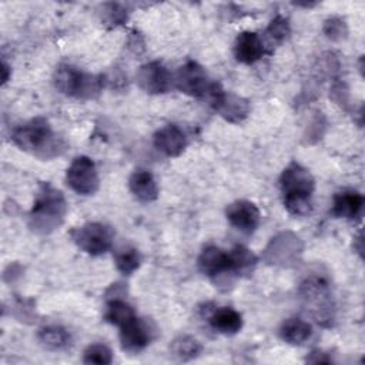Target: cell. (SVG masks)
Listing matches in <instances>:
<instances>
[{
  "label": "cell",
  "instance_id": "5bb4252c",
  "mask_svg": "<svg viewBox=\"0 0 365 365\" xmlns=\"http://www.w3.org/2000/svg\"><path fill=\"white\" fill-rule=\"evenodd\" d=\"M265 53L262 37L255 31H241L234 43V56L242 64L258 61Z\"/></svg>",
  "mask_w": 365,
  "mask_h": 365
},
{
  "label": "cell",
  "instance_id": "ba28073f",
  "mask_svg": "<svg viewBox=\"0 0 365 365\" xmlns=\"http://www.w3.org/2000/svg\"><path fill=\"white\" fill-rule=\"evenodd\" d=\"M66 180L68 187L80 195H93L100 185L96 164L87 155H78L71 161Z\"/></svg>",
  "mask_w": 365,
  "mask_h": 365
},
{
  "label": "cell",
  "instance_id": "4fadbf2b",
  "mask_svg": "<svg viewBox=\"0 0 365 365\" xmlns=\"http://www.w3.org/2000/svg\"><path fill=\"white\" fill-rule=\"evenodd\" d=\"M154 147L167 157H178L187 147L184 131L175 124H167L154 134Z\"/></svg>",
  "mask_w": 365,
  "mask_h": 365
},
{
  "label": "cell",
  "instance_id": "7c38bea8",
  "mask_svg": "<svg viewBox=\"0 0 365 365\" xmlns=\"http://www.w3.org/2000/svg\"><path fill=\"white\" fill-rule=\"evenodd\" d=\"M225 215L234 228L245 234L254 232L261 220L258 207L248 200H237L231 202L225 210Z\"/></svg>",
  "mask_w": 365,
  "mask_h": 365
},
{
  "label": "cell",
  "instance_id": "83f0119b",
  "mask_svg": "<svg viewBox=\"0 0 365 365\" xmlns=\"http://www.w3.org/2000/svg\"><path fill=\"white\" fill-rule=\"evenodd\" d=\"M106 7H107V10L104 11V16L111 24H121L127 19V14L121 6L106 4Z\"/></svg>",
  "mask_w": 365,
  "mask_h": 365
},
{
  "label": "cell",
  "instance_id": "44dd1931",
  "mask_svg": "<svg viewBox=\"0 0 365 365\" xmlns=\"http://www.w3.org/2000/svg\"><path fill=\"white\" fill-rule=\"evenodd\" d=\"M113 258L117 269L124 275H131L135 269H138L141 264V255L138 250L128 242L117 245L113 251Z\"/></svg>",
  "mask_w": 365,
  "mask_h": 365
},
{
  "label": "cell",
  "instance_id": "d6986e66",
  "mask_svg": "<svg viewBox=\"0 0 365 365\" xmlns=\"http://www.w3.org/2000/svg\"><path fill=\"white\" fill-rule=\"evenodd\" d=\"M38 344L48 351H61L70 345V332L60 325H47L37 332Z\"/></svg>",
  "mask_w": 365,
  "mask_h": 365
},
{
  "label": "cell",
  "instance_id": "4316f807",
  "mask_svg": "<svg viewBox=\"0 0 365 365\" xmlns=\"http://www.w3.org/2000/svg\"><path fill=\"white\" fill-rule=\"evenodd\" d=\"M324 33L331 40H341L346 36V26L341 19H328L324 24Z\"/></svg>",
  "mask_w": 365,
  "mask_h": 365
},
{
  "label": "cell",
  "instance_id": "cb8c5ba5",
  "mask_svg": "<svg viewBox=\"0 0 365 365\" xmlns=\"http://www.w3.org/2000/svg\"><path fill=\"white\" fill-rule=\"evenodd\" d=\"M228 255L231 274L240 275L242 272L250 271L257 264L255 254L244 245H235L231 251H228Z\"/></svg>",
  "mask_w": 365,
  "mask_h": 365
},
{
  "label": "cell",
  "instance_id": "7402d4cb",
  "mask_svg": "<svg viewBox=\"0 0 365 365\" xmlns=\"http://www.w3.org/2000/svg\"><path fill=\"white\" fill-rule=\"evenodd\" d=\"M135 317L137 315L134 312V308L127 301H124L121 298H111L106 305L104 319L108 324L115 325L118 328H121L123 325H125L127 322L134 319Z\"/></svg>",
  "mask_w": 365,
  "mask_h": 365
},
{
  "label": "cell",
  "instance_id": "3957f363",
  "mask_svg": "<svg viewBox=\"0 0 365 365\" xmlns=\"http://www.w3.org/2000/svg\"><path fill=\"white\" fill-rule=\"evenodd\" d=\"M66 214L67 201L63 192L51 184L43 182L29 212V227L36 234H50L63 224Z\"/></svg>",
  "mask_w": 365,
  "mask_h": 365
},
{
  "label": "cell",
  "instance_id": "484cf974",
  "mask_svg": "<svg viewBox=\"0 0 365 365\" xmlns=\"http://www.w3.org/2000/svg\"><path fill=\"white\" fill-rule=\"evenodd\" d=\"M83 362L108 365L113 362V351L106 344H101V342L91 344L83 352Z\"/></svg>",
  "mask_w": 365,
  "mask_h": 365
},
{
  "label": "cell",
  "instance_id": "d4e9b609",
  "mask_svg": "<svg viewBox=\"0 0 365 365\" xmlns=\"http://www.w3.org/2000/svg\"><path fill=\"white\" fill-rule=\"evenodd\" d=\"M264 34H265V36H264L262 41H264L265 48H267V47H271V48H272V47L279 46L281 43L285 41V38H287L288 34H289V23H288V20H287L285 17H282V16L274 17V19L269 21L268 27L265 29V33H264Z\"/></svg>",
  "mask_w": 365,
  "mask_h": 365
},
{
  "label": "cell",
  "instance_id": "5b68a950",
  "mask_svg": "<svg viewBox=\"0 0 365 365\" xmlns=\"http://www.w3.org/2000/svg\"><path fill=\"white\" fill-rule=\"evenodd\" d=\"M74 244L90 255H101L113 247L114 232L103 222H86L71 231Z\"/></svg>",
  "mask_w": 365,
  "mask_h": 365
},
{
  "label": "cell",
  "instance_id": "e0dca14e",
  "mask_svg": "<svg viewBox=\"0 0 365 365\" xmlns=\"http://www.w3.org/2000/svg\"><path fill=\"white\" fill-rule=\"evenodd\" d=\"M128 187L133 195L141 202H151L158 198V184L154 175L144 168H137L128 178Z\"/></svg>",
  "mask_w": 365,
  "mask_h": 365
},
{
  "label": "cell",
  "instance_id": "8992f818",
  "mask_svg": "<svg viewBox=\"0 0 365 365\" xmlns=\"http://www.w3.org/2000/svg\"><path fill=\"white\" fill-rule=\"evenodd\" d=\"M299 294L318 322L325 324V321L329 322L334 318L329 285L325 279L319 277L307 278L299 287Z\"/></svg>",
  "mask_w": 365,
  "mask_h": 365
},
{
  "label": "cell",
  "instance_id": "30bf717a",
  "mask_svg": "<svg viewBox=\"0 0 365 365\" xmlns=\"http://www.w3.org/2000/svg\"><path fill=\"white\" fill-rule=\"evenodd\" d=\"M135 78L140 88L148 94H164L174 87V74L161 61L143 64Z\"/></svg>",
  "mask_w": 365,
  "mask_h": 365
},
{
  "label": "cell",
  "instance_id": "f1b7e54d",
  "mask_svg": "<svg viewBox=\"0 0 365 365\" xmlns=\"http://www.w3.org/2000/svg\"><path fill=\"white\" fill-rule=\"evenodd\" d=\"M1 71H3L1 80H3V84H6L7 80H9V66H7L4 61H3V64H1Z\"/></svg>",
  "mask_w": 365,
  "mask_h": 365
},
{
  "label": "cell",
  "instance_id": "9a60e30c",
  "mask_svg": "<svg viewBox=\"0 0 365 365\" xmlns=\"http://www.w3.org/2000/svg\"><path fill=\"white\" fill-rule=\"evenodd\" d=\"M198 269L211 278L230 272V255L217 245H207L197 259Z\"/></svg>",
  "mask_w": 365,
  "mask_h": 365
},
{
  "label": "cell",
  "instance_id": "277c9868",
  "mask_svg": "<svg viewBox=\"0 0 365 365\" xmlns=\"http://www.w3.org/2000/svg\"><path fill=\"white\" fill-rule=\"evenodd\" d=\"M53 81L61 94L78 100L96 98L104 87L103 77L83 71L71 64H60L54 71Z\"/></svg>",
  "mask_w": 365,
  "mask_h": 365
},
{
  "label": "cell",
  "instance_id": "ffe728a7",
  "mask_svg": "<svg viewBox=\"0 0 365 365\" xmlns=\"http://www.w3.org/2000/svg\"><path fill=\"white\" fill-rule=\"evenodd\" d=\"M312 334V327L301 318H288L279 328V336L282 341L291 345H301Z\"/></svg>",
  "mask_w": 365,
  "mask_h": 365
},
{
  "label": "cell",
  "instance_id": "7a4b0ae2",
  "mask_svg": "<svg viewBox=\"0 0 365 365\" xmlns=\"http://www.w3.org/2000/svg\"><path fill=\"white\" fill-rule=\"evenodd\" d=\"M279 185L284 207L291 215L305 217L311 212L315 180L305 167L295 161L288 164L279 177Z\"/></svg>",
  "mask_w": 365,
  "mask_h": 365
},
{
  "label": "cell",
  "instance_id": "603a6c76",
  "mask_svg": "<svg viewBox=\"0 0 365 365\" xmlns=\"http://www.w3.org/2000/svg\"><path fill=\"white\" fill-rule=\"evenodd\" d=\"M170 351L178 361H190L200 355L201 344L194 336L180 335L171 342Z\"/></svg>",
  "mask_w": 365,
  "mask_h": 365
},
{
  "label": "cell",
  "instance_id": "9c48e42d",
  "mask_svg": "<svg viewBox=\"0 0 365 365\" xmlns=\"http://www.w3.org/2000/svg\"><path fill=\"white\" fill-rule=\"evenodd\" d=\"M205 98L211 107L230 123H240L250 113V104L245 98L222 90L218 83H214Z\"/></svg>",
  "mask_w": 365,
  "mask_h": 365
},
{
  "label": "cell",
  "instance_id": "8fae6325",
  "mask_svg": "<svg viewBox=\"0 0 365 365\" xmlns=\"http://www.w3.org/2000/svg\"><path fill=\"white\" fill-rule=\"evenodd\" d=\"M154 338V329L148 324L138 317L127 322L120 328V344L121 348L127 352L137 354L147 348Z\"/></svg>",
  "mask_w": 365,
  "mask_h": 365
},
{
  "label": "cell",
  "instance_id": "52a82bcc",
  "mask_svg": "<svg viewBox=\"0 0 365 365\" xmlns=\"http://www.w3.org/2000/svg\"><path fill=\"white\" fill-rule=\"evenodd\" d=\"M212 86L214 81L210 80L204 67L192 60L184 63L174 74V87L191 97L205 98Z\"/></svg>",
  "mask_w": 365,
  "mask_h": 365
},
{
  "label": "cell",
  "instance_id": "2e32d148",
  "mask_svg": "<svg viewBox=\"0 0 365 365\" xmlns=\"http://www.w3.org/2000/svg\"><path fill=\"white\" fill-rule=\"evenodd\" d=\"M364 208V195L354 190H344L334 197L331 214L336 218L354 220L361 215Z\"/></svg>",
  "mask_w": 365,
  "mask_h": 365
},
{
  "label": "cell",
  "instance_id": "ac0fdd59",
  "mask_svg": "<svg viewBox=\"0 0 365 365\" xmlns=\"http://www.w3.org/2000/svg\"><path fill=\"white\" fill-rule=\"evenodd\" d=\"M214 331L222 335H235L242 328V317L231 307H220L214 309L208 318Z\"/></svg>",
  "mask_w": 365,
  "mask_h": 365
},
{
  "label": "cell",
  "instance_id": "6da1fadb",
  "mask_svg": "<svg viewBox=\"0 0 365 365\" xmlns=\"http://www.w3.org/2000/svg\"><path fill=\"white\" fill-rule=\"evenodd\" d=\"M11 140L20 150L41 160L58 157L66 150V141L51 128L44 117L31 118L16 127L11 133Z\"/></svg>",
  "mask_w": 365,
  "mask_h": 365
}]
</instances>
